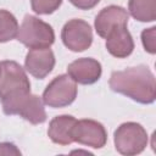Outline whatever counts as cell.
<instances>
[{"mask_svg": "<svg viewBox=\"0 0 156 156\" xmlns=\"http://www.w3.org/2000/svg\"><path fill=\"white\" fill-rule=\"evenodd\" d=\"M68 1L79 10H91L100 2V0H68Z\"/></svg>", "mask_w": 156, "mask_h": 156, "instance_id": "18", "label": "cell"}, {"mask_svg": "<svg viewBox=\"0 0 156 156\" xmlns=\"http://www.w3.org/2000/svg\"><path fill=\"white\" fill-rule=\"evenodd\" d=\"M56 60L50 48L30 49L24 58L26 71L37 79H44L55 67Z\"/></svg>", "mask_w": 156, "mask_h": 156, "instance_id": "10", "label": "cell"}, {"mask_svg": "<svg viewBox=\"0 0 156 156\" xmlns=\"http://www.w3.org/2000/svg\"><path fill=\"white\" fill-rule=\"evenodd\" d=\"M102 73L101 63L91 57H80L67 67V74L78 84L90 85L96 83Z\"/></svg>", "mask_w": 156, "mask_h": 156, "instance_id": "11", "label": "cell"}, {"mask_svg": "<svg viewBox=\"0 0 156 156\" xmlns=\"http://www.w3.org/2000/svg\"><path fill=\"white\" fill-rule=\"evenodd\" d=\"M30 93V82L24 68L16 61L0 62V100H9Z\"/></svg>", "mask_w": 156, "mask_h": 156, "instance_id": "2", "label": "cell"}, {"mask_svg": "<svg viewBox=\"0 0 156 156\" xmlns=\"http://www.w3.org/2000/svg\"><path fill=\"white\" fill-rule=\"evenodd\" d=\"M106 50L113 57L126 58L134 50V40L127 27H118L106 37Z\"/></svg>", "mask_w": 156, "mask_h": 156, "instance_id": "12", "label": "cell"}, {"mask_svg": "<svg viewBox=\"0 0 156 156\" xmlns=\"http://www.w3.org/2000/svg\"><path fill=\"white\" fill-rule=\"evenodd\" d=\"M62 4V0H30L32 10L38 15H51Z\"/></svg>", "mask_w": 156, "mask_h": 156, "instance_id": "16", "label": "cell"}, {"mask_svg": "<svg viewBox=\"0 0 156 156\" xmlns=\"http://www.w3.org/2000/svg\"><path fill=\"white\" fill-rule=\"evenodd\" d=\"M74 143H79L93 149H101L106 145L107 132L102 123L95 119H79L76 122L72 132Z\"/></svg>", "mask_w": 156, "mask_h": 156, "instance_id": "8", "label": "cell"}, {"mask_svg": "<svg viewBox=\"0 0 156 156\" xmlns=\"http://www.w3.org/2000/svg\"><path fill=\"white\" fill-rule=\"evenodd\" d=\"M128 12L139 22H154L156 20V0H129Z\"/></svg>", "mask_w": 156, "mask_h": 156, "instance_id": "14", "label": "cell"}, {"mask_svg": "<svg viewBox=\"0 0 156 156\" xmlns=\"http://www.w3.org/2000/svg\"><path fill=\"white\" fill-rule=\"evenodd\" d=\"M77 93V83L68 74H60L46 85L41 99L44 105L52 108H61L71 105L76 100Z\"/></svg>", "mask_w": 156, "mask_h": 156, "instance_id": "6", "label": "cell"}, {"mask_svg": "<svg viewBox=\"0 0 156 156\" xmlns=\"http://www.w3.org/2000/svg\"><path fill=\"white\" fill-rule=\"evenodd\" d=\"M108 85L112 91L126 95L139 104H152L156 98V78L145 65L112 72Z\"/></svg>", "mask_w": 156, "mask_h": 156, "instance_id": "1", "label": "cell"}, {"mask_svg": "<svg viewBox=\"0 0 156 156\" xmlns=\"http://www.w3.org/2000/svg\"><path fill=\"white\" fill-rule=\"evenodd\" d=\"M116 150L126 156L141 154L149 143L145 128L136 122H124L113 133Z\"/></svg>", "mask_w": 156, "mask_h": 156, "instance_id": "5", "label": "cell"}, {"mask_svg": "<svg viewBox=\"0 0 156 156\" xmlns=\"http://www.w3.org/2000/svg\"><path fill=\"white\" fill-rule=\"evenodd\" d=\"M77 119L71 115H61L54 117L48 128V136L50 140L58 145H69L73 141L72 132Z\"/></svg>", "mask_w": 156, "mask_h": 156, "instance_id": "13", "label": "cell"}, {"mask_svg": "<svg viewBox=\"0 0 156 156\" xmlns=\"http://www.w3.org/2000/svg\"><path fill=\"white\" fill-rule=\"evenodd\" d=\"M61 39L68 50L82 52L89 49L93 43V29L84 20L73 18L65 23L61 30Z\"/></svg>", "mask_w": 156, "mask_h": 156, "instance_id": "7", "label": "cell"}, {"mask_svg": "<svg viewBox=\"0 0 156 156\" xmlns=\"http://www.w3.org/2000/svg\"><path fill=\"white\" fill-rule=\"evenodd\" d=\"M16 38L29 49L50 48L55 41V32L49 23L35 16L26 15Z\"/></svg>", "mask_w": 156, "mask_h": 156, "instance_id": "4", "label": "cell"}, {"mask_svg": "<svg viewBox=\"0 0 156 156\" xmlns=\"http://www.w3.org/2000/svg\"><path fill=\"white\" fill-rule=\"evenodd\" d=\"M18 22L7 10H0V43H6L17 37Z\"/></svg>", "mask_w": 156, "mask_h": 156, "instance_id": "15", "label": "cell"}, {"mask_svg": "<svg viewBox=\"0 0 156 156\" xmlns=\"http://www.w3.org/2000/svg\"><path fill=\"white\" fill-rule=\"evenodd\" d=\"M141 43L146 52L156 54V27H150L141 32Z\"/></svg>", "mask_w": 156, "mask_h": 156, "instance_id": "17", "label": "cell"}, {"mask_svg": "<svg viewBox=\"0 0 156 156\" xmlns=\"http://www.w3.org/2000/svg\"><path fill=\"white\" fill-rule=\"evenodd\" d=\"M129 20L128 11L122 6L110 5L104 7L95 17L94 27L99 37L106 39V37L118 27H127Z\"/></svg>", "mask_w": 156, "mask_h": 156, "instance_id": "9", "label": "cell"}, {"mask_svg": "<svg viewBox=\"0 0 156 156\" xmlns=\"http://www.w3.org/2000/svg\"><path fill=\"white\" fill-rule=\"evenodd\" d=\"M1 105L5 115H17L32 124H40L46 121V112L41 98L32 93L4 100Z\"/></svg>", "mask_w": 156, "mask_h": 156, "instance_id": "3", "label": "cell"}, {"mask_svg": "<svg viewBox=\"0 0 156 156\" xmlns=\"http://www.w3.org/2000/svg\"><path fill=\"white\" fill-rule=\"evenodd\" d=\"M0 155H21L20 149L12 143H0Z\"/></svg>", "mask_w": 156, "mask_h": 156, "instance_id": "19", "label": "cell"}]
</instances>
